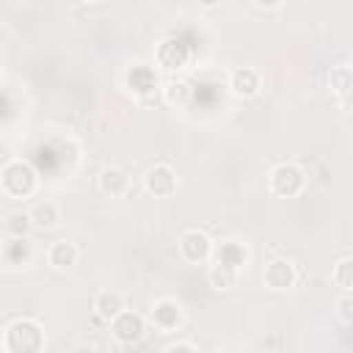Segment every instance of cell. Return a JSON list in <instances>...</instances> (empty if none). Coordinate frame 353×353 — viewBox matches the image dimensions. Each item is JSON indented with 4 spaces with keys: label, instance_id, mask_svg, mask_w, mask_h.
Listing matches in <instances>:
<instances>
[{
    "label": "cell",
    "instance_id": "cell-24",
    "mask_svg": "<svg viewBox=\"0 0 353 353\" xmlns=\"http://www.w3.org/2000/svg\"><path fill=\"white\" fill-rule=\"evenodd\" d=\"M163 353H199V347H196L193 342H185V339H176V342H171V345H165V347H163Z\"/></svg>",
    "mask_w": 353,
    "mask_h": 353
},
{
    "label": "cell",
    "instance_id": "cell-17",
    "mask_svg": "<svg viewBox=\"0 0 353 353\" xmlns=\"http://www.w3.org/2000/svg\"><path fill=\"white\" fill-rule=\"evenodd\" d=\"M160 94H163L165 105H171V108H182V105H188V102H190L193 88H190V83H188V80H182V77H171V80H165V83H163Z\"/></svg>",
    "mask_w": 353,
    "mask_h": 353
},
{
    "label": "cell",
    "instance_id": "cell-6",
    "mask_svg": "<svg viewBox=\"0 0 353 353\" xmlns=\"http://www.w3.org/2000/svg\"><path fill=\"white\" fill-rule=\"evenodd\" d=\"M176 248H179V256H182L185 262L199 265V262H207V259L212 256L215 243H212V237H210L204 229H185V232L179 234Z\"/></svg>",
    "mask_w": 353,
    "mask_h": 353
},
{
    "label": "cell",
    "instance_id": "cell-8",
    "mask_svg": "<svg viewBox=\"0 0 353 353\" xmlns=\"http://www.w3.org/2000/svg\"><path fill=\"white\" fill-rule=\"evenodd\" d=\"M108 325H110V334H113V339L119 345H138L143 339V334H146V317L132 312V309L119 312Z\"/></svg>",
    "mask_w": 353,
    "mask_h": 353
},
{
    "label": "cell",
    "instance_id": "cell-26",
    "mask_svg": "<svg viewBox=\"0 0 353 353\" xmlns=\"http://www.w3.org/2000/svg\"><path fill=\"white\" fill-rule=\"evenodd\" d=\"M69 353H99V347H97L94 342H77Z\"/></svg>",
    "mask_w": 353,
    "mask_h": 353
},
{
    "label": "cell",
    "instance_id": "cell-7",
    "mask_svg": "<svg viewBox=\"0 0 353 353\" xmlns=\"http://www.w3.org/2000/svg\"><path fill=\"white\" fill-rule=\"evenodd\" d=\"M262 284L273 292H287L298 284V268L287 256H273L262 270Z\"/></svg>",
    "mask_w": 353,
    "mask_h": 353
},
{
    "label": "cell",
    "instance_id": "cell-11",
    "mask_svg": "<svg viewBox=\"0 0 353 353\" xmlns=\"http://www.w3.org/2000/svg\"><path fill=\"white\" fill-rule=\"evenodd\" d=\"M229 91L237 99H254L262 91V74L254 66H237L229 74Z\"/></svg>",
    "mask_w": 353,
    "mask_h": 353
},
{
    "label": "cell",
    "instance_id": "cell-15",
    "mask_svg": "<svg viewBox=\"0 0 353 353\" xmlns=\"http://www.w3.org/2000/svg\"><path fill=\"white\" fill-rule=\"evenodd\" d=\"M91 309H94V317L102 320V323H110L119 312H124V298L121 292L116 290H99L91 301Z\"/></svg>",
    "mask_w": 353,
    "mask_h": 353
},
{
    "label": "cell",
    "instance_id": "cell-22",
    "mask_svg": "<svg viewBox=\"0 0 353 353\" xmlns=\"http://www.w3.org/2000/svg\"><path fill=\"white\" fill-rule=\"evenodd\" d=\"M6 229H8V234L11 237H28L30 232H33V223H30V215L28 212H11L8 218H6Z\"/></svg>",
    "mask_w": 353,
    "mask_h": 353
},
{
    "label": "cell",
    "instance_id": "cell-3",
    "mask_svg": "<svg viewBox=\"0 0 353 353\" xmlns=\"http://www.w3.org/2000/svg\"><path fill=\"white\" fill-rule=\"evenodd\" d=\"M268 188L279 199H295L306 188V171L292 160H281L268 171Z\"/></svg>",
    "mask_w": 353,
    "mask_h": 353
},
{
    "label": "cell",
    "instance_id": "cell-9",
    "mask_svg": "<svg viewBox=\"0 0 353 353\" xmlns=\"http://www.w3.org/2000/svg\"><path fill=\"white\" fill-rule=\"evenodd\" d=\"M154 58H157V63H160L163 69L179 72V69H185L188 61H190V47H188L182 39H176V36H168V39H163V41L157 44Z\"/></svg>",
    "mask_w": 353,
    "mask_h": 353
},
{
    "label": "cell",
    "instance_id": "cell-19",
    "mask_svg": "<svg viewBox=\"0 0 353 353\" xmlns=\"http://www.w3.org/2000/svg\"><path fill=\"white\" fill-rule=\"evenodd\" d=\"M3 259L11 265H28L33 259V245L28 237H11L8 243H3Z\"/></svg>",
    "mask_w": 353,
    "mask_h": 353
},
{
    "label": "cell",
    "instance_id": "cell-13",
    "mask_svg": "<svg viewBox=\"0 0 353 353\" xmlns=\"http://www.w3.org/2000/svg\"><path fill=\"white\" fill-rule=\"evenodd\" d=\"M77 259H80V248H77L74 243H69V240H55V243L47 248V262H50V268L58 270V273L72 270V268L77 265Z\"/></svg>",
    "mask_w": 353,
    "mask_h": 353
},
{
    "label": "cell",
    "instance_id": "cell-10",
    "mask_svg": "<svg viewBox=\"0 0 353 353\" xmlns=\"http://www.w3.org/2000/svg\"><path fill=\"white\" fill-rule=\"evenodd\" d=\"M97 190L105 199H121L130 190V174L121 165H105L97 174Z\"/></svg>",
    "mask_w": 353,
    "mask_h": 353
},
{
    "label": "cell",
    "instance_id": "cell-21",
    "mask_svg": "<svg viewBox=\"0 0 353 353\" xmlns=\"http://www.w3.org/2000/svg\"><path fill=\"white\" fill-rule=\"evenodd\" d=\"M237 279H240V273H234V270H229V268H221V265H210L207 268V281H210V287H215V290H232V287H237Z\"/></svg>",
    "mask_w": 353,
    "mask_h": 353
},
{
    "label": "cell",
    "instance_id": "cell-16",
    "mask_svg": "<svg viewBox=\"0 0 353 353\" xmlns=\"http://www.w3.org/2000/svg\"><path fill=\"white\" fill-rule=\"evenodd\" d=\"M124 80H127V88H130L132 94H138V97L152 94V91L157 88V74H154V69L146 66V63H135V66H130Z\"/></svg>",
    "mask_w": 353,
    "mask_h": 353
},
{
    "label": "cell",
    "instance_id": "cell-1",
    "mask_svg": "<svg viewBox=\"0 0 353 353\" xmlns=\"http://www.w3.org/2000/svg\"><path fill=\"white\" fill-rule=\"evenodd\" d=\"M3 353H44L47 334L36 317H14L0 334Z\"/></svg>",
    "mask_w": 353,
    "mask_h": 353
},
{
    "label": "cell",
    "instance_id": "cell-2",
    "mask_svg": "<svg viewBox=\"0 0 353 353\" xmlns=\"http://www.w3.org/2000/svg\"><path fill=\"white\" fill-rule=\"evenodd\" d=\"M0 190L8 199H33V193L39 190V174L36 168L22 160V157H11L0 165Z\"/></svg>",
    "mask_w": 353,
    "mask_h": 353
},
{
    "label": "cell",
    "instance_id": "cell-5",
    "mask_svg": "<svg viewBox=\"0 0 353 353\" xmlns=\"http://www.w3.org/2000/svg\"><path fill=\"white\" fill-rule=\"evenodd\" d=\"M179 188V176L168 163H154L143 171V190L154 199H168Z\"/></svg>",
    "mask_w": 353,
    "mask_h": 353
},
{
    "label": "cell",
    "instance_id": "cell-20",
    "mask_svg": "<svg viewBox=\"0 0 353 353\" xmlns=\"http://www.w3.org/2000/svg\"><path fill=\"white\" fill-rule=\"evenodd\" d=\"M331 281L342 290V292H350L353 290V256L345 254L336 259V265L331 268Z\"/></svg>",
    "mask_w": 353,
    "mask_h": 353
},
{
    "label": "cell",
    "instance_id": "cell-4",
    "mask_svg": "<svg viewBox=\"0 0 353 353\" xmlns=\"http://www.w3.org/2000/svg\"><path fill=\"white\" fill-rule=\"evenodd\" d=\"M149 323L160 334H174L185 323V306L176 298H157L149 306Z\"/></svg>",
    "mask_w": 353,
    "mask_h": 353
},
{
    "label": "cell",
    "instance_id": "cell-23",
    "mask_svg": "<svg viewBox=\"0 0 353 353\" xmlns=\"http://www.w3.org/2000/svg\"><path fill=\"white\" fill-rule=\"evenodd\" d=\"M334 309H336V317H339L342 325H350V323H353V295H350V292H342V295L336 298Z\"/></svg>",
    "mask_w": 353,
    "mask_h": 353
},
{
    "label": "cell",
    "instance_id": "cell-14",
    "mask_svg": "<svg viewBox=\"0 0 353 353\" xmlns=\"http://www.w3.org/2000/svg\"><path fill=\"white\" fill-rule=\"evenodd\" d=\"M28 215H30L33 229L50 232V229L61 226V207H58L52 199H41V201H36V204L28 210Z\"/></svg>",
    "mask_w": 353,
    "mask_h": 353
},
{
    "label": "cell",
    "instance_id": "cell-18",
    "mask_svg": "<svg viewBox=\"0 0 353 353\" xmlns=\"http://www.w3.org/2000/svg\"><path fill=\"white\" fill-rule=\"evenodd\" d=\"M328 85H331V91L342 99V105L347 108V99H350V91H353V72H350V66H347V63L334 66V69L328 72Z\"/></svg>",
    "mask_w": 353,
    "mask_h": 353
},
{
    "label": "cell",
    "instance_id": "cell-12",
    "mask_svg": "<svg viewBox=\"0 0 353 353\" xmlns=\"http://www.w3.org/2000/svg\"><path fill=\"white\" fill-rule=\"evenodd\" d=\"M212 254L215 256H210L215 265H221V268H229V270H234V273H243V268H245V262H248V248H245V243H240V240H223L218 248H212Z\"/></svg>",
    "mask_w": 353,
    "mask_h": 353
},
{
    "label": "cell",
    "instance_id": "cell-25",
    "mask_svg": "<svg viewBox=\"0 0 353 353\" xmlns=\"http://www.w3.org/2000/svg\"><path fill=\"white\" fill-rule=\"evenodd\" d=\"M281 6H284L281 0H273V3H259V0H251V3H248V8H251V11H279Z\"/></svg>",
    "mask_w": 353,
    "mask_h": 353
},
{
    "label": "cell",
    "instance_id": "cell-27",
    "mask_svg": "<svg viewBox=\"0 0 353 353\" xmlns=\"http://www.w3.org/2000/svg\"><path fill=\"white\" fill-rule=\"evenodd\" d=\"M0 259H3V243H0Z\"/></svg>",
    "mask_w": 353,
    "mask_h": 353
}]
</instances>
